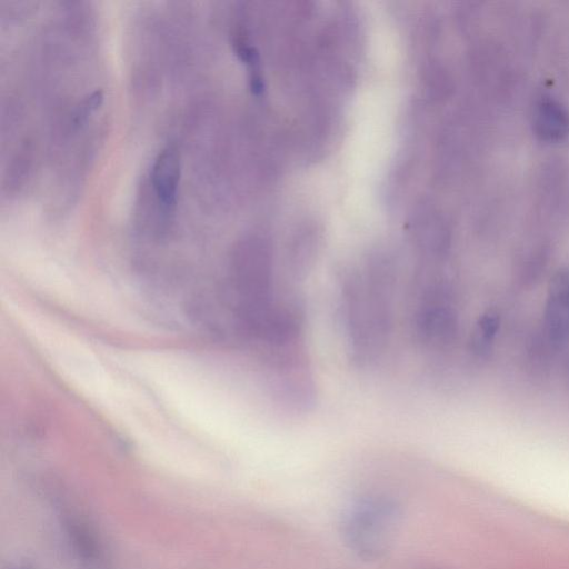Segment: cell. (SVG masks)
<instances>
[{
  "instance_id": "obj_1",
  "label": "cell",
  "mask_w": 569,
  "mask_h": 569,
  "mask_svg": "<svg viewBox=\"0 0 569 569\" xmlns=\"http://www.w3.org/2000/svg\"><path fill=\"white\" fill-rule=\"evenodd\" d=\"M401 517L402 507L395 497L366 493L343 508L339 532L346 547L358 559L372 562L389 550Z\"/></svg>"
},
{
  "instance_id": "obj_5",
  "label": "cell",
  "mask_w": 569,
  "mask_h": 569,
  "mask_svg": "<svg viewBox=\"0 0 569 569\" xmlns=\"http://www.w3.org/2000/svg\"><path fill=\"white\" fill-rule=\"evenodd\" d=\"M499 327V318L492 312L483 313L477 323V330L475 333V342L483 345L489 342L496 335Z\"/></svg>"
},
{
  "instance_id": "obj_4",
  "label": "cell",
  "mask_w": 569,
  "mask_h": 569,
  "mask_svg": "<svg viewBox=\"0 0 569 569\" xmlns=\"http://www.w3.org/2000/svg\"><path fill=\"white\" fill-rule=\"evenodd\" d=\"M532 129L540 140H565L569 136V109L556 98L541 97L533 108Z\"/></svg>"
},
{
  "instance_id": "obj_3",
  "label": "cell",
  "mask_w": 569,
  "mask_h": 569,
  "mask_svg": "<svg viewBox=\"0 0 569 569\" xmlns=\"http://www.w3.org/2000/svg\"><path fill=\"white\" fill-rule=\"evenodd\" d=\"M549 337L561 342L569 338V271L559 269L550 279L545 308Z\"/></svg>"
},
{
  "instance_id": "obj_2",
  "label": "cell",
  "mask_w": 569,
  "mask_h": 569,
  "mask_svg": "<svg viewBox=\"0 0 569 569\" xmlns=\"http://www.w3.org/2000/svg\"><path fill=\"white\" fill-rule=\"evenodd\" d=\"M181 180V154L174 143L164 146L154 157L148 184L153 209L151 216L158 239L173 227Z\"/></svg>"
}]
</instances>
